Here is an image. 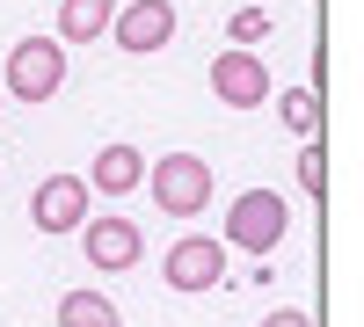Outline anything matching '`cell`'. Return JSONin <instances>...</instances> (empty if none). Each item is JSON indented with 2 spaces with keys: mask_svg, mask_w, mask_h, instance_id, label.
Segmentation results:
<instances>
[{
  "mask_svg": "<svg viewBox=\"0 0 364 327\" xmlns=\"http://www.w3.org/2000/svg\"><path fill=\"white\" fill-rule=\"evenodd\" d=\"M284 233H291V204L277 189H240L226 204V248L240 255H269V248H284Z\"/></svg>",
  "mask_w": 364,
  "mask_h": 327,
  "instance_id": "1",
  "label": "cell"
},
{
  "mask_svg": "<svg viewBox=\"0 0 364 327\" xmlns=\"http://www.w3.org/2000/svg\"><path fill=\"white\" fill-rule=\"evenodd\" d=\"M102 37H109L117 51L146 58V51H161V44L175 37V8H168V0H132V8H109V29H102Z\"/></svg>",
  "mask_w": 364,
  "mask_h": 327,
  "instance_id": "6",
  "label": "cell"
},
{
  "mask_svg": "<svg viewBox=\"0 0 364 327\" xmlns=\"http://www.w3.org/2000/svg\"><path fill=\"white\" fill-rule=\"evenodd\" d=\"M226 37H233V44H248V51H255V44L269 37V15H262V8H240V15L226 22Z\"/></svg>",
  "mask_w": 364,
  "mask_h": 327,
  "instance_id": "13",
  "label": "cell"
},
{
  "mask_svg": "<svg viewBox=\"0 0 364 327\" xmlns=\"http://www.w3.org/2000/svg\"><path fill=\"white\" fill-rule=\"evenodd\" d=\"M58 87H66V44L58 37H22L8 51V80H0V95L15 102H51Z\"/></svg>",
  "mask_w": 364,
  "mask_h": 327,
  "instance_id": "2",
  "label": "cell"
},
{
  "mask_svg": "<svg viewBox=\"0 0 364 327\" xmlns=\"http://www.w3.org/2000/svg\"><path fill=\"white\" fill-rule=\"evenodd\" d=\"M80 248H87V270H139L146 255V233L124 218V211H102V218H80Z\"/></svg>",
  "mask_w": 364,
  "mask_h": 327,
  "instance_id": "4",
  "label": "cell"
},
{
  "mask_svg": "<svg viewBox=\"0 0 364 327\" xmlns=\"http://www.w3.org/2000/svg\"><path fill=\"white\" fill-rule=\"evenodd\" d=\"M168 291H211L226 277V240H204V233H190V240H175L168 262H161Z\"/></svg>",
  "mask_w": 364,
  "mask_h": 327,
  "instance_id": "8",
  "label": "cell"
},
{
  "mask_svg": "<svg viewBox=\"0 0 364 327\" xmlns=\"http://www.w3.org/2000/svg\"><path fill=\"white\" fill-rule=\"evenodd\" d=\"M58 327H124V320H117L109 291L80 284V291H66V299H58Z\"/></svg>",
  "mask_w": 364,
  "mask_h": 327,
  "instance_id": "10",
  "label": "cell"
},
{
  "mask_svg": "<svg viewBox=\"0 0 364 327\" xmlns=\"http://www.w3.org/2000/svg\"><path fill=\"white\" fill-rule=\"evenodd\" d=\"M29 218H37V233H80L87 182H80V174H44V182L29 189Z\"/></svg>",
  "mask_w": 364,
  "mask_h": 327,
  "instance_id": "7",
  "label": "cell"
},
{
  "mask_svg": "<svg viewBox=\"0 0 364 327\" xmlns=\"http://www.w3.org/2000/svg\"><path fill=\"white\" fill-rule=\"evenodd\" d=\"M277 109H284V131H291V138H314V131H321V95H314V87L277 95Z\"/></svg>",
  "mask_w": 364,
  "mask_h": 327,
  "instance_id": "12",
  "label": "cell"
},
{
  "mask_svg": "<svg viewBox=\"0 0 364 327\" xmlns=\"http://www.w3.org/2000/svg\"><path fill=\"white\" fill-rule=\"evenodd\" d=\"M299 182H306V196L328 189V160H321V145H314V138H306V153H299Z\"/></svg>",
  "mask_w": 364,
  "mask_h": 327,
  "instance_id": "14",
  "label": "cell"
},
{
  "mask_svg": "<svg viewBox=\"0 0 364 327\" xmlns=\"http://www.w3.org/2000/svg\"><path fill=\"white\" fill-rule=\"evenodd\" d=\"M80 182H87V196H132L146 182V153H139V145H102Z\"/></svg>",
  "mask_w": 364,
  "mask_h": 327,
  "instance_id": "9",
  "label": "cell"
},
{
  "mask_svg": "<svg viewBox=\"0 0 364 327\" xmlns=\"http://www.w3.org/2000/svg\"><path fill=\"white\" fill-rule=\"evenodd\" d=\"M0 102H8V95H0Z\"/></svg>",
  "mask_w": 364,
  "mask_h": 327,
  "instance_id": "16",
  "label": "cell"
},
{
  "mask_svg": "<svg viewBox=\"0 0 364 327\" xmlns=\"http://www.w3.org/2000/svg\"><path fill=\"white\" fill-rule=\"evenodd\" d=\"M109 29V0H58V44H95Z\"/></svg>",
  "mask_w": 364,
  "mask_h": 327,
  "instance_id": "11",
  "label": "cell"
},
{
  "mask_svg": "<svg viewBox=\"0 0 364 327\" xmlns=\"http://www.w3.org/2000/svg\"><path fill=\"white\" fill-rule=\"evenodd\" d=\"M139 189H154V204H161L168 218H197L204 204H211V167L197 153H161L154 167H146Z\"/></svg>",
  "mask_w": 364,
  "mask_h": 327,
  "instance_id": "3",
  "label": "cell"
},
{
  "mask_svg": "<svg viewBox=\"0 0 364 327\" xmlns=\"http://www.w3.org/2000/svg\"><path fill=\"white\" fill-rule=\"evenodd\" d=\"M211 95H219L226 109H262L269 102V66L248 51V44H233L211 58Z\"/></svg>",
  "mask_w": 364,
  "mask_h": 327,
  "instance_id": "5",
  "label": "cell"
},
{
  "mask_svg": "<svg viewBox=\"0 0 364 327\" xmlns=\"http://www.w3.org/2000/svg\"><path fill=\"white\" fill-rule=\"evenodd\" d=\"M262 327H314V320H306V313H299V306H284V313H269Z\"/></svg>",
  "mask_w": 364,
  "mask_h": 327,
  "instance_id": "15",
  "label": "cell"
}]
</instances>
